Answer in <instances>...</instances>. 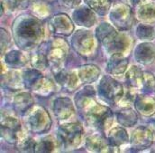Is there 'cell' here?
<instances>
[{"label": "cell", "mask_w": 155, "mask_h": 153, "mask_svg": "<svg viewBox=\"0 0 155 153\" xmlns=\"http://www.w3.org/2000/svg\"><path fill=\"white\" fill-rule=\"evenodd\" d=\"M41 76L42 74L40 72V70H37L35 68L25 71L23 75V81H24L25 87L26 89L32 90Z\"/></svg>", "instance_id": "cell-33"}, {"label": "cell", "mask_w": 155, "mask_h": 153, "mask_svg": "<svg viewBox=\"0 0 155 153\" xmlns=\"http://www.w3.org/2000/svg\"><path fill=\"white\" fill-rule=\"evenodd\" d=\"M26 128L35 134H43L51 127V119L49 113L40 105L32 106L25 114Z\"/></svg>", "instance_id": "cell-3"}, {"label": "cell", "mask_w": 155, "mask_h": 153, "mask_svg": "<svg viewBox=\"0 0 155 153\" xmlns=\"http://www.w3.org/2000/svg\"><path fill=\"white\" fill-rule=\"evenodd\" d=\"M86 120L94 129L106 131L113 123L114 114L110 108L93 102L86 109Z\"/></svg>", "instance_id": "cell-2"}, {"label": "cell", "mask_w": 155, "mask_h": 153, "mask_svg": "<svg viewBox=\"0 0 155 153\" xmlns=\"http://www.w3.org/2000/svg\"><path fill=\"white\" fill-rule=\"evenodd\" d=\"M53 113L57 119L66 120L74 113V105L69 97H59L53 102Z\"/></svg>", "instance_id": "cell-15"}, {"label": "cell", "mask_w": 155, "mask_h": 153, "mask_svg": "<svg viewBox=\"0 0 155 153\" xmlns=\"http://www.w3.org/2000/svg\"><path fill=\"white\" fill-rule=\"evenodd\" d=\"M37 142L32 138H23L17 144V148L22 152H35Z\"/></svg>", "instance_id": "cell-37"}, {"label": "cell", "mask_w": 155, "mask_h": 153, "mask_svg": "<svg viewBox=\"0 0 155 153\" xmlns=\"http://www.w3.org/2000/svg\"><path fill=\"white\" fill-rule=\"evenodd\" d=\"M136 36L142 40H153L155 37L154 28L148 25L140 24L136 28Z\"/></svg>", "instance_id": "cell-34"}, {"label": "cell", "mask_w": 155, "mask_h": 153, "mask_svg": "<svg viewBox=\"0 0 155 153\" xmlns=\"http://www.w3.org/2000/svg\"><path fill=\"white\" fill-rule=\"evenodd\" d=\"M154 141L153 133L150 127L140 126L136 128L131 137V143L134 148L143 150L150 147Z\"/></svg>", "instance_id": "cell-11"}, {"label": "cell", "mask_w": 155, "mask_h": 153, "mask_svg": "<svg viewBox=\"0 0 155 153\" xmlns=\"http://www.w3.org/2000/svg\"><path fill=\"white\" fill-rule=\"evenodd\" d=\"M135 60L143 65H149L155 62V45L153 43L144 42L138 44L134 50Z\"/></svg>", "instance_id": "cell-13"}, {"label": "cell", "mask_w": 155, "mask_h": 153, "mask_svg": "<svg viewBox=\"0 0 155 153\" xmlns=\"http://www.w3.org/2000/svg\"><path fill=\"white\" fill-rule=\"evenodd\" d=\"M35 104V100L29 92H20L14 97V110L20 115H24Z\"/></svg>", "instance_id": "cell-19"}, {"label": "cell", "mask_w": 155, "mask_h": 153, "mask_svg": "<svg viewBox=\"0 0 155 153\" xmlns=\"http://www.w3.org/2000/svg\"><path fill=\"white\" fill-rule=\"evenodd\" d=\"M128 1H129L133 5H137V4H139L142 0H128Z\"/></svg>", "instance_id": "cell-42"}, {"label": "cell", "mask_w": 155, "mask_h": 153, "mask_svg": "<svg viewBox=\"0 0 155 153\" xmlns=\"http://www.w3.org/2000/svg\"><path fill=\"white\" fill-rule=\"evenodd\" d=\"M1 83H2V87L15 92L22 88V84H24V81L23 78L21 79L20 75L17 72L12 71V72L5 73V75L2 74Z\"/></svg>", "instance_id": "cell-26"}, {"label": "cell", "mask_w": 155, "mask_h": 153, "mask_svg": "<svg viewBox=\"0 0 155 153\" xmlns=\"http://www.w3.org/2000/svg\"><path fill=\"white\" fill-rule=\"evenodd\" d=\"M83 137V127L78 122L65 123L58 130V139L62 147L72 151L80 145Z\"/></svg>", "instance_id": "cell-4"}, {"label": "cell", "mask_w": 155, "mask_h": 153, "mask_svg": "<svg viewBox=\"0 0 155 153\" xmlns=\"http://www.w3.org/2000/svg\"><path fill=\"white\" fill-rule=\"evenodd\" d=\"M130 46H131V38L125 34L118 33L114 40L105 47L109 54H124L127 49L130 48Z\"/></svg>", "instance_id": "cell-21"}, {"label": "cell", "mask_w": 155, "mask_h": 153, "mask_svg": "<svg viewBox=\"0 0 155 153\" xmlns=\"http://www.w3.org/2000/svg\"><path fill=\"white\" fill-rule=\"evenodd\" d=\"M0 44H1V54L3 55L5 51L8 48L9 44H10V42H11V37H10V35L9 33L4 29V28H1L0 29Z\"/></svg>", "instance_id": "cell-39"}, {"label": "cell", "mask_w": 155, "mask_h": 153, "mask_svg": "<svg viewBox=\"0 0 155 153\" xmlns=\"http://www.w3.org/2000/svg\"><path fill=\"white\" fill-rule=\"evenodd\" d=\"M55 141L51 137H45L40 142H37L35 152H52L55 150Z\"/></svg>", "instance_id": "cell-35"}, {"label": "cell", "mask_w": 155, "mask_h": 153, "mask_svg": "<svg viewBox=\"0 0 155 153\" xmlns=\"http://www.w3.org/2000/svg\"><path fill=\"white\" fill-rule=\"evenodd\" d=\"M100 69L95 64H84L78 69V75L81 82L92 83L100 75Z\"/></svg>", "instance_id": "cell-23"}, {"label": "cell", "mask_w": 155, "mask_h": 153, "mask_svg": "<svg viewBox=\"0 0 155 153\" xmlns=\"http://www.w3.org/2000/svg\"><path fill=\"white\" fill-rule=\"evenodd\" d=\"M63 5H65L68 8H73L77 7L81 3V0H61Z\"/></svg>", "instance_id": "cell-41"}, {"label": "cell", "mask_w": 155, "mask_h": 153, "mask_svg": "<svg viewBox=\"0 0 155 153\" xmlns=\"http://www.w3.org/2000/svg\"><path fill=\"white\" fill-rule=\"evenodd\" d=\"M117 121L124 127H133L138 121L137 113L131 108H123L116 113Z\"/></svg>", "instance_id": "cell-30"}, {"label": "cell", "mask_w": 155, "mask_h": 153, "mask_svg": "<svg viewBox=\"0 0 155 153\" xmlns=\"http://www.w3.org/2000/svg\"><path fill=\"white\" fill-rule=\"evenodd\" d=\"M32 0H12V5L17 9H25L29 6Z\"/></svg>", "instance_id": "cell-40"}, {"label": "cell", "mask_w": 155, "mask_h": 153, "mask_svg": "<svg viewBox=\"0 0 155 153\" xmlns=\"http://www.w3.org/2000/svg\"><path fill=\"white\" fill-rule=\"evenodd\" d=\"M86 149L88 152H118V147L111 145L103 135L94 134L86 139Z\"/></svg>", "instance_id": "cell-12"}, {"label": "cell", "mask_w": 155, "mask_h": 153, "mask_svg": "<svg viewBox=\"0 0 155 153\" xmlns=\"http://www.w3.org/2000/svg\"><path fill=\"white\" fill-rule=\"evenodd\" d=\"M71 46L79 55L88 58L92 57L96 52V38L90 31L80 29L72 36Z\"/></svg>", "instance_id": "cell-6"}, {"label": "cell", "mask_w": 155, "mask_h": 153, "mask_svg": "<svg viewBox=\"0 0 155 153\" xmlns=\"http://www.w3.org/2000/svg\"><path fill=\"white\" fill-rule=\"evenodd\" d=\"M50 42H43L38 47L36 53L33 54L31 56V64L34 68L37 70H45L49 66L47 59V51Z\"/></svg>", "instance_id": "cell-20"}, {"label": "cell", "mask_w": 155, "mask_h": 153, "mask_svg": "<svg viewBox=\"0 0 155 153\" xmlns=\"http://www.w3.org/2000/svg\"><path fill=\"white\" fill-rule=\"evenodd\" d=\"M53 75L57 83H59L68 92H73L78 86L79 78L74 72H68L64 69H61L53 73Z\"/></svg>", "instance_id": "cell-16"}, {"label": "cell", "mask_w": 155, "mask_h": 153, "mask_svg": "<svg viewBox=\"0 0 155 153\" xmlns=\"http://www.w3.org/2000/svg\"><path fill=\"white\" fill-rule=\"evenodd\" d=\"M49 29L54 36L69 37L74 31V24L68 15L60 13L50 18Z\"/></svg>", "instance_id": "cell-10"}, {"label": "cell", "mask_w": 155, "mask_h": 153, "mask_svg": "<svg viewBox=\"0 0 155 153\" xmlns=\"http://www.w3.org/2000/svg\"><path fill=\"white\" fill-rule=\"evenodd\" d=\"M87 5L97 15L106 16L112 5V0H87Z\"/></svg>", "instance_id": "cell-32"}, {"label": "cell", "mask_w": 155, "mask_h": 153, "mask_svg": "<svg viewBox=\"0 0 155 153\" xmlns=\"http://www.w3.org/2000/svg\"><path fill=\"white\" fill-rule=\"evenodd\" d=\"M136 18L143 23H155V2L141 4L136 11Z\"/></svg>", "instance_id": "cell-25"}, {"label": "cell", "mask_w": 155, "mask_h": 153, "mask_svg": "<svg viewBox=\"0 0 155 153\" xmlns=\"http://www.w3.org/2000/svg\"><path fill=\"white\" fill-rule=\"evenodd\" d=\"M98 94L106 103L116 104L123 98L124 88L121 83L112 77L105 75L98 84Z\"/></svg>", "instance_id": "cell-7"}, {"label": "cell", "mask_w": 155, "mask_h": 153, "mask_svg": "<svg viewBox=\"0 0 155 153\" xmlns=\"http://www.w3.org/2000/svg\"><path fill=\"white\" fill-rule=\"evenodd\" d=\"M34 12L36 14L38 17H46L50 14V7L46 3L43 2H36L33 6Z\"/></svg>", "instance_id": "cell-38"}, {"label": "cell", "mask_w": 155, "mask_h": 153, "mask_svg": "<svg viewBox=\"0 0 155 153\" xmlns=\"http://www.w3.org/2000/svg\"><path fill=\"white\" fill-rule=\"evenodd\" d=\"M5 63L10 68L19 69L24 67L27 64V59L22 52L13 50L5 54Z\"/></svg>", "instance_id": "cell-29"}, {"label": "cell", "mask_w": 155, "mask_h": 153, "mask_svg": "<svg viewBox=\"0 0 155 153\" xmlns=\"http://www.w3.org/2000/svg\"><path fill=\"white\" fill-rule=\"evenodd\" d=\"M153 126H155V118L154 120H153Z\"/></svg>", "instance_id": "cell-43"}, {"label": "cell", "mask_w": 155, "mask_h": 153, "mask_svg": "<svg viewBox=\"0 0 155 153\" xmlns=\"http://www.w3.org/2000/svg\"><path fill=\"white\" fill-rule=\"evenodd\" d=\"M143 75H144V72H143L141 68H139L138 66L133 65L128 69L125 75V80H126L127 84L131 88L141 89L143 85Z\"/></svg>", "instance_id": "cell-28"}, {"label": "cell", "mask_w": 155, "mask_h": 153, "mask_svg": "<svg viewBox=\"0 0 155 153\" xmlns=\"http://www.w3.org/2000/svg\"><path fill=\"white\" fill-rule=\"evenodd\" d=\"M68 54L69 45L63 39L56 38L50 42L47 51V59L52 74L64 69V64L67 60Z\"/></svg>", "instance_id": "cell-5"}, {"label": "cell", "mask_w": 155, "mask_h": 153, "mask_svg": "<svg viewBox=\"0 0 155 153\" xmlns=\"http://www.w3.org/2000/svg\"></svg>", "instance_id": "cell-44"}, {"label": "cell", "mask_w": 155, "mask_h": 153, "mask_svg": "<svg viewBox=\"0 0 155 153\" xmlns=\"http://www.w3.org/2000/svg\"><path fill=\"white\" fill-rule=\"evenodd\" d=\"M109 18L118 30L127 31L134 25V15L131 6L120 3L112 8L109 14Z\"/></svg>", "instance_id": "cell-8"}, {"label": "cell", "mask_w": 155, "mask_h": 153, "mask_svg": "<svg viewBox=\"0 0 155 153\" xmlns=\"http://www.w3.org/2000/svg\"><path fill=\"white\" fill-rule=\"evenodd\" d=\"M12 31L16 45L25 51L40 45L44 37L42 22L30 14L19 16L13 23Z\"/></svg>", "instance_id": "cell-1"}, {"label": "cell", "mask_w": 155, "mask_h": 153, "mask_svg": "<svg viewBox=\"0 0 155 153\" xmlns=\"http://www.w3.org/2000/svg\"><path fill=\"white\" fill-rule=\"evenodd\" d=\"M1 137L9 144L16 145L23 139V130L19 120L11 116L1 118Z\"/></svg>", "instance_id": "cell-9"}, {"label": "cell", "mask_w": 155, "mask_h": 153, "mask_svg": "<svg viewBox=\"0 0 155 153\" xmlns=\"http://www.w3.org/2000/svg\"><path fill=\"white\" fill-rule=\"evenodd\" d=\"M55 90H56L55 83L51 79L43 75L39 79L36 84L32 89V91L35 94L42 96V97L50 96L55 92Z\"/></svg>", "instance_id": "cell-27"}, {"label": "cell", "mask_w": 155, "mask_h": 153, "mask_svg": "<svg viewBox=\"0 0 155 153\" xmlns=\"http://www.w3.org/2000/svg\"><path fill=\"white\" fill-rule=\"evenodd\" d=\"M117 32L114 26L108 23H101L96 29V37L102 43L104 46L111 43L117 36Z\"/></svg>", "instance_id": "cell-24"}, {"label": "cell", "mask_w": 155, "mask_h": 153, "mask_svg": "<svg viewBox=\"0 0 155 153\" xmlns=\"http://www.w3.org/2000/svg\"><path fill=\"white\" fill-rule=\"evenodd\" d=\"M128 64V59L123 54H114L107 63V72L112 75H121L125 73Z\"/></svg>", "instance_id": "cell-18"}, {"label": "cell", "mask_w": 155, "mask_h": 153, "mask_svg": "<svg viewBox=\"0 0 155 153\" xmlns=\"http://www.w3.org/2000/svg\"><path fill=\"white\" fill-rule=\"evenodd\" d=\"M141 90L144 93H151L155 92V76L148 72H144L143 81Z\"/></svg>", "instance_id": "cell-36"}, {"label": "cell", "mask_w": 155, "mask_h": 153, "mask_svg": "<svg viewBox=\"0 0 155 153\" xmlns=\"http://www.w3.org/2000/svg\"><path fill=\"white\" fill-rule=\"evenodd\" d=\"M72 20L79 26L89 28L95 25L97 19L95 12L88 5H84L75 9V11L72 14Z\"/></svg>", "instance_id": "cell-14"}, {"label": "cell", "mask_w": 155, "mask_h": 153, "mask_svg": "<svg viewBox=\"0 0 155 153\" xmlns=\"http://www.w3.org/2000/svg\"><path fill=\"white\" fill-rule=\"evenodd\" d=\"M134 107L140 114L151 117L155 114V99L146 93L138 94L134 98Z\"/></svg>", "instance_id": "cell-17"}, {"label": "cell", "mask_w": 155, "mask_h": 153, "mask_svg": "<svg viewBox=\"0 0 155 153\" xmlns=\"http://www.w3.org/2000/svg\"><path fill=\"white\" fill-rule=\"evenodd\" d=\"M96 96V92L93 87L85 86L81 90H79L75 95L74 102L78 109L85 110L88 105H90L93 102H95L94 98Z\"/></svg>", "instance_id": "cell-22"}, {"label": "cell", "mask_w": 155, "mask_h": 153, "mask_svg": "<svg viewBox=\"0 0 155 153\" xmlns=\"http://www.w3.org/2000/svg\"><path fill=\"white\" fill-rule=\"evenodd\" d=\"M107 140L109 143L115 147H120L124 144H126L128 142V134L127 131L122 128V127H115L110 130Z\"/></svg>", "instance_id": "cell-31"}]
</instances>
